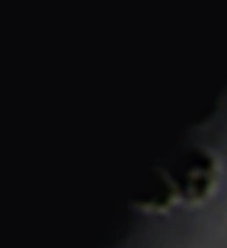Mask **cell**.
<instances>
[{"label":"cell","instance_id":"cell-1","mask_svg":"<svg viewBox=\"0 0 227 248\" xmlns=\"http://www.w3.org/2000/svg\"><path fill=\"white\" fill-rule=\"evenodd\" d=\"M219 168V162L211 152L193 148L184 152L167 173L178 196L187 202H200L218 185Z\"/></svg>","mask_w":227,"mask_h":248},{"label":"cell","instance_id":"cell-2","mask_svg":"<svg viewBox=\"0 0 227 248\" xmlns=\"http://www.w3.org/2000/svg\"><path fill=\"white\" fill-rule=\"evenodd\" d=\"M175 196H178V193L171 181L170 174L166 170H160L154 171L148 178L136 202L142 207L162 208L170 204Z\"/></svg>","mask_w":227,"mask_h":248}]
</instances>
